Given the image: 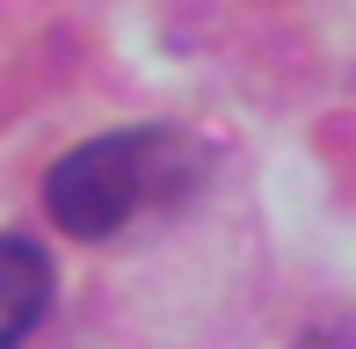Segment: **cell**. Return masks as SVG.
<instances>
[{"mask_svg":"<svg viewBox=\"0 0 356 349\" xmlns=\"http://www.w3.org/2000/svg\"><path fill=\"white\" fill-rule=\"evenodd\" d=\"M51 313V255L29 233H0V349H15Z\"/></svg>","mask_w":356,"mask_h":349,"instance_id":"7a4b0ae2","label":"cell"},{"mask_svg":"<svg viewBox=\"0 0 356 349\" xmlns=\"http://www.w3.org/2000/svg\"><path fill=\"white\" fill-rule=\"evenodd\" d=\"M197 174H204V153L182 131H160V124L102 131L88 146H73L66 161H51V174H44V211L73 241H117L131 218L189 197Z\"/></svg>","mask_w":356,"mask_h":349,"instance_id":"6da1fadb","label":"cell"}]
</instances>
